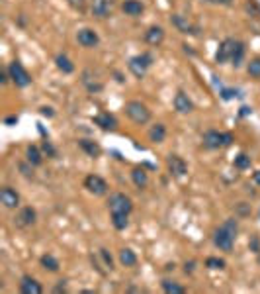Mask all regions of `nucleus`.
Here are the masks:
<instances>
[{
	"label": "nucleus",
	"mask_w": 260,
	"mask_h": 294,
	"mask_svg": "<svg viewBox=\"0 0 260 294\" xmlns=\"http://www.w3.org/2000/svg\"><path fill=\"white\" fill-rule=\"evenodd\" d=\"M166 139V126L164 124H155L149 130V141L153 143H162Z\"/></svg>",
	"instance_id": "5701e85b"
},
{
	"label": "nucleus",
	"mask_w": 260,
	"mask_h": 294,
	"mask_svg": "<svg viewBox=\"0 0 260 294\" xmlns=\"http://www.w3.org/2000/svg\"><path fill=\"white\" fill-rule=\"evenodd\" d=\"M78 147L88 155V157H100V153H102V147L96 143V141H92V139H78Z\"/></svg>",
	"instance_id": "a211bd4d"
},
{
	"label": "nucleus",
	"mask_w": 260,
	"mask_h": 294,
	"mask_svg": "<svg viewBox=\"0 0 260 294\" xmlns=\"http://www.w3.org/2000/svg\"><path fill=\"white\" fill-rule=\"evenodd\" d=\"M151 65H153V55L147 53V51L141 55H135L128 61V69H130V73L135 79H145Z\"/></svg>",
	"instance_id": "7ed1b4c3"
},
{
	"label": "nucleus",
	"mask_w": 260,
	"mask_h": 294,
	"mask_svg": "<svg viewBox=\"0 0 260 294\" xmlns=\"http://www.w3.org/2000/svg\"><path fill=\"white\" fill-rule=\"evenodd\" d=\"M71 2H73V4H75V2H80V0H71Z\"/></svg>",
	"instance_id": "a18cd8bd"
},
{
	"label": "nucleus",
	"mask_w": 260,
	"mask_h": 294,
	"mask_svg": "<svg viewBox=\"0 0 260 294\" xmlns=\"http://www.w3.org/2000/svg\"><path fill=\"white\" fill-rule=\"evenodd\" d=\"M204 147L206 149H221V147H229L235 141L233 134L229 132H217V130H208L204 134Z\"/></svg>",
	"instance_id": "f03ea898"
},
{
	"label": "nucleus",
	"mask_w": 260,
	"mask_h": 294,
	"mask_svg": "<svg viewBox=\"0 0 260 294\" xmlns=\"http://www.w3.org/2000/svg\"><path fill=\"white\" fill-rule=\"evenodd\" d=\"M20 171L26 175L27 179H31V177H33V169H27L26 165H20Z\"/></svg>",
	"instance_id": "4c0bfd02"
},
{
	"label": "nucleus",
	"mask_w": 260,
	"mask_h": 294,
	"mask_svg": "<svg viewBox=\"0 0 260 294\" xmlns=\"http://www.w3.org/2000/svg\"><path fill=\"white\" fill-rule=\"evenodd\" d=\"M145 41L153 47H158L162 41H164V29L160 26H151L145 31Z\"/></svg>",
	"instance_id": "dca6fc26"
},
{
	"label": "nucleus",
	"mask_w": 260,
	"mask_h": 294,
	"mask_svg": "<svg viewBox=\"0 0 260 294\" xmlns=\"http://www.w3.org/2000/svg\"><path fill=\"white\" fill-rule=\"evenodd\" d=\"M247 73H249V77L255 80L260 79V57H255V59H251L249 63H247Z\"/></svg>",
	"instance_id": "c756f323"
},
{
	"label": "nucleus",
	"mask_w": 260,
	"mask_h": 294,
	"mask_svg": "<svg viewBox=\"0 0 260 294\" xmlns=\"http://www.w3.org/2000/svg\"><path fill=\"white\" fill-rule=\"evenodd\" d=\"M20 293L22 294H41L43 293V287L37 283V279L29 277V275H24L20 279Z\"/></svg>",
	"instance_id": "2eb2a0df"
},
{
	"label": "nucleus",
	"mask_w": 260,
	"mask_h": 294,
	"mask_svg": "<svg viewBox=\"0 0 260 294\" xmlns=\"http://www.w3.org/2000/svg\"><path fill=\"white\" fill-rule=\"evenodd\" d=\"M245 53H247V45L243 41H237L233 49V57H231V63H233L235 67H241V63L245 59Z\"/></svg>",
	"instance_id": "cd10ccee"
},
{
	"label": "nucleus",
	"mask_w": 260,
	"mask_h": 294,
	"mask_svg": "<svg viewBox=\"0 0 260 294\" xmlns=\"http://www.w3.org/2000/svg\"><path fill=\"white\" fill-rule=\"evenodd\" d=\"M131 181L137 188H145L149 185V173L143 169V167H135L131 171Z\"/></svg>",
	"instance_id": "6ab92c4d"
},
{
	"label": "nucleus",
	"mask_w": 260,
	"mask_h": 294,
	"mask_svg": "<svg viewBox=\"0 0 260 294\" xmlns=\"http://www.w3.org/2000/svg\"><path fill=\"white\" fill-rule=\"evenodd\" d=\"M39 265L45 269V271H49V273H59V269H61V263L53 257L51 253L41 255V257H39Z\"/></svg>",
	"instance_id": "393cba45"
},
{
	"label": "nucleus",
	"mask_w": 260,
	"mask_h": 294,
	"mask_svg": "<svg viewBox=\"0 0 260 294\" xmlns=\"http://www.w3.org/2000/svg\"><path fill=\"white\" fill-rule=\"evenodd\" d=\"M251 112H253V108H249V106L241 108V116H247V114H251Z\"/></svg>",
	"instance_id": "79ce46f5"
},
{
	"label": "nucleus",
	"mask_w": 260,
	"mask_h": 294,
	"mask_svg": "<svg viewBox=\"0 0 260 294\" xmlns=\"http://www.w3.org/2000/svg\"><path fill=\"white\" fill-rule=\"evenodd\" d=\"M41 151H43L47 157H51V159H55V157H57V149L53 147L51 141H49L47 137H45V139H43V143H41Z\"/></svg>",
	"instance_id": "473e14b6"
},
{
	"label": "nucleus",
	"mask_w": 260,
	"mask_h": 294,
	"mask_svg": "<svg viewBox=\"0 0 260 294\" xmlns=\"http://www.w3.org/2000/svg\"><path fill=\"white\" fill-rule=\"evenodd\" d=\"M257 255H259V257H257V261H259V265H260V251L257 253Z\"/></svg>",
	"instance_id": "c03bdc74"
},
{
	"label": "nucleus",
	"mask_w": 260,
	"mask_h": 294,
	"mask_svg": "<svg viewBox=\"0 0 260 294\" xmlns=\"http://www.w3.org/2000/svg\"><path fill=\"white\" fill-rule=\"evenodd\" d=\"M160 287H162V291H164L166 294H184L186 293V289H184L180 283L170 281V279H164V281L160 283Z\"/></svg>",
	"instance_id": "a878e982"
},
{
	"label": "nucleus",
	"mask_w": 260,
	"mask_h": 294,
	"mask_svg": "<svg viewBox=\"0 0 260 294\" xmlns=\"http://www.w3.org/2000/svg\"><path fill=\"white\" fill-rule=\"evenodd\" d=\"M235 43H237V39H233V37H225V39L219 43L217 51H215V63H219V65H225L227 61H231V57H233Z\"/></svg>",
	"instance_id": "6e6552de"
},
{
	"label": "nucleus",
	"mask_w": 260,
	"mask_h": 294,
	"mask_svg": "<svg viewBox=\"0 0 260 294\" xmlns=\"http://www.w3.org/2000/svg\"><path fill=\"white\" fill-rule=\"evenodd\" d=\"M206 2H211V4H223V6H229L231 0H206Z\"/></svg>",
	"instance_id": "a19ab883"
},
{
	"label": "nucleus",
	"mask_w": 260,
	"mask_h": 294,
	"mask_svg": "<svg viewBox=\"0 0 260 294\" xmlns=\"http://www.w3.org/2000/svg\"><path fill=\"white\" fill-rule=\"evenodd\" d=\"M8 75H10V80L18 86V88H26L31 84V77H29V73H27L26 69H24V65L18 61V59H14L12 63H8Z\"/></svg>",
	"instance_id": "423d86ee"
},
{
	"label": "nucleus",
	"mask_w": 260,
	"mask_h": 294,
	"mask_svg": "<svg viewBox=\"0 0 260 294\" xmlns=\"http://www.w3.org/2000/svg\"><path fill=\"white\" fill-rule=\"evenodd\" d=\"M39 112H41L43 116H47V118H53V116H55V112H53L51 108H47V106H43L41 110H39Z\"/></svg>",
	"instance_id": "ea45409f"
},
{
	"label": "nucleus",
	"mask_w": 260,
	"mask_h": 294,
	"mask_svg": "<svg viewBox=\"0 0 260 294\" xmlns=\"http://www.w3.org/2000/svg\"><path fill=\"white\" fill-rule=\"evenodd\" d=\"M0 80H2V84H6V82L10 80V75H8V69H2V73H0Z\"/></svg>",
	"instance_id": "58836bf2"
},
{
	"label": "nucleus",
	"mask_w": 260,
	"mask_h": 294,
	"mask_svg": "<svg viewBox=\"0 0 260 294\" xmlns=\"http://www.w3.org/2000/svg\"><path fill=\"white\" fill-rule=\"evenodd\" d=\"M90 10H92V16L96 18H108L112 12V0H94Z\"/></svg>",
	"instance_id": "f3484780"
},
{
	"label": "nucleus",
	"mask_w": 260,
	"mask_h": 294,
	"mask_svg": "<svg viewBox=\"0 0 260 294\" xmlns=\"http://www.w3.org/2000/svg\"><path fill=\"white\" fill-rule=\"evenodd\" d=\"M233 96H237V90H233V88H223L221 90V98L223 100H231Z\"/></svg>",
	"instance_id": "c9c22d12"
},
{
	"label": "nucleus",
	"mask_w": 260,
	"mask_h": 294,
	"mask_svg": "<svg viewBox=\"0 0 260 294\" xmlns=\"http://www.w3.org/2000/svg\"><path fill=\"white\" fill-rule=\"evenodd\" d=\"M55 63H57V69L59 71H63L65 75H71V73H75V63L67 57V55H57L55 57Z\"/></svg>",
	"instance_id": "b1692460"
},
{
	"label": "nucleus",
	"mask_w": 260,
	"mask_h": 294,
	"mask_svg": "<svg viewBox=\"0 0 260 294\" xmlns=\"http://www.w3.org/2000/svg\"><path fill=\"white\" fill-rule=\"evenodd\" d=\"M237 234H239V224L237 220H227L223 222L215 232H213V245L219 249V251H225V253H231L233 251L235 240H237Z\"/></svg>",
	"instance_id": "f257e3e1"
},
{
	"label": "nucleus",
	"mask_w": 260,
	"mask_h": 294,
	"mask_svg": "<svg viewBox=\"0 0 260 294\" xmlns=\"http://www.w3.org/2000/svg\"><path fill=\"white\" fill-rule=\"evenodd\" d=\"M172 24L178 27V31H182V33H196L192 24H190L184 16H180V14H174V16H172Z\"/></svg>",
	"instance_id": "bb28decb"
},
{
	"label": "nucleus",
	"mask_w": 260,
	"mask_h": 294,
	"mask_svg": "<svg viewBox=\"0 0 260 294\" xmlns=\"http://www.w3.org/2000/svg\"><path fill=\"white\" fill-rule=\"evenodd\" d=\"M126 114H128V118L131 122H135L139 126H143V124H147L151 120V110L145 106L141 100H130L126 104Z\"/></svg>",
	"instance_id": "39448f33"
},
{
	"label": "nucleus",
	"mask_w": 260,
	"mask_h": 294,
	"mask_svg": "<svg viewBox=\"0 0 260 294\" xmlns=\"http://www.w3.org/2000/svg\"><path fill=\"white\" fill-rule=\"evenodd\" d=\"M77 41L82 47H86V49H94V47H98L100 37H98V33H96L94 29L82 27V29H78L77 31Z\"/></svg>",
	"instance_id": "1a4fd4ad"
},
{
	"label": "nucleus",
	"mask_w": 260,
	"mask_h": 294,
	"mask_svg": "<svg viewBox=\"0 0 260 294\" xmlns=\"http://www.w3.org/2000/svg\"><path fill=\"white\" fill-rule=\"evenodd\" d=\"M18 124V116H8L4 118V126H16Z\"/></svg>",
	"instance_id": "e433bc0d"
},
{
	"label": "nucleus",
	"mask_w": 260,
	"mask_h": 294,
	"mask_svg": "<svg viewBox=\"0 0 260 294\" xmlns=\"http://www.w3.org/2000/svg\"><path fill=\"white\" fill-rule=\"evenodd\" d=\"M0 204L6 210H16L20 206V194L12 187H2L0 188Z\"/></svg>",
	"instance_id": "9d476101"
},
{
	"label": "nucleus",
	"mask_w": 260,
	"mask_h": 294,
	"mask_svg": "<svg viewBox=\"0 0 260 294\" xmlns=\"http://www.w3.org/2000/svg\"><path fill=\"white\" fill-rule=\"evenodd\" d=\"M249 247H251V251L259 253L260 251V238L259 236H253V238H251V241H249Z\"/></svg>",
	"instance_id": "f704fd0d"
},
{
	"label": "nucleus",
	"mask_w": 260,
	"mask_h": 294,
	"mask_svg": "<svg viewBox=\"0 0 260 294\" xmlns=\"http://www.w3.org/2000/svg\"><path fill=\"white\" fill-rule=\"evenodd\" d=\"M94 124H96L100 130H104V132H114V130L118 128V118H116L114 114H110V112H100V114L94 118Z\"/></svg>",
	"instance_id": "4468645a"
},
{
	"label": "nucleus",
	"mask_w": 260,
	"mask_h": 294,
	"mask_svg": "<svg viewBox=\"0 0 260 294\" xmlns=\"http://www.w3.org/2000/svg\"><path fill=\"white\" fill-rule=\"evenodd\" d=\"M84 188L90 194H94V196H104V194H108V183H106L100 175H88L84 179Z\"/></svg>",
	"instance_id": "0eeeda50"
},
{
	"label": "nucleus",
	"mask_w": 260,
	"mask_h": 294,
	"mask_svg": "<svg viewBox=\"0 0 260 294\" xmlns=\"http://www.w3.org/2000/svg\"><path fill=\"white\" fill-rule=\"evenodd\" d=\"M253 179H255V183H257V185H260V171L255 173V177H253Z\"/></svg>",
	"instance_id": "37998d69"
},
{
	"label": "nucleus",
	"mask_w": 260,
	"mask_h": 294,
	"mask_svg": "<svg viewBox=\"0 0 260 294\" xmlns=\"http://www.w3.org/2000/svg\"><path fill=\"white\" fill-rule=\"evenodd\" d=\"M35 220H37V212H35L31 206H24V208L18 212L14 222H16L18 228H31V226L35 224Z\"/></svg>",
	"instance_id": "f8f14e48"
},
{
	"label": "nucleus",
	"mask_w": 260,
	"mask_h": 294,
	"mask_svg": "<svg viewBox=\"0 0 260 294\" xmlns=\"http://www.w3.org/2000/svg\"><path fill=\"white\" fill-rule=\"evenodd\" d=\"M172 104H174V110H176L178 114H190V112L194 110V102L190 100V96H188L184 90H178V92L174 94Z\"/></svg>",
	"instance_id": "ddd939ff"
},
{
	"label": "nucleus",
	"mask_w": 260,
	"mask_h": 294,
	"mask_svg": "<svg viewBox=\"0 0 260 294\" xmlns=\"http://www.w3.org/2000/svg\"><path fill=\"white\" fill-rule=\"evenodd\" d=\"M137 253L130 249V247H124L122 251H120V263L124 265V267H135L137 265Z\"/></svg>",
	"instance_id": "4be33fe9"
},
{
	"label": "nucleus",
	"mask_w": 260,
	"mask_h": 294,
	"mask_svg": "<svg viewBox=\"0 0 260 294\" xmlns=\"http://www.w3.org/2000/svg\"><path fill=\"white\" fill-rule=\"evenodd\" d=\"M110 216H112V226L118 232H124L130 226V216L128 214H110Z\"/></svg>",
	"instance_id": "c85d7f7f"
},
{
	"label": "nucleus",
	"mask_w": 260,
	"mask_h": 294,
	"mask_svg": "<svg viewBox=\"0 0 260 294\" xmlns=\"http://www.w3.org/2000/svg\"><path fill=\"white\" fill-rule=\"evenodd\" d=\"M108 210L110 214H131L133 210V200L124 192H114L108 198Z\"/></svg>",
	"instance_id": "20e7f679"
},
{
	"label": "nucleus",
	"mask_w": 260,
	"mask_h": 294,
	"mask_svg": "<svg viewBox=\"0 0 260 294\" xmlns=\"http://www.w3.org/2000/svg\"><path fill=\"white\" fill-rule=\"evenodd\" d=\"M251 155H247V153H239L237 157H235V169H239V171H247V169H251Z\"/></svg>",
	"instance_id": "7c9ffc66"
},
{
	"label": "nucleus",
	"mask_w": 260,
	"mask_h": 294,
	"mask_svg": "<svg viewBox=\"0 0 260 294\" xmlns=\"http://www.w3.org/2000/svg\"><path fill=\"white\" fill-rule=\"evenodd\" d=\"M122 10L128 14V16H141L143 14V10H145V6H143V2H139V0H126L124 4H122Z\"/></svg>",
	"instance_id": "412c9836"
},
{
	"label": "nucleus",
	"mask_w": 260,
	"mask_h": 294,
	"mask_svg": "<svg viewBox=\"0 0 260 294\" xmlns=\"http://www.w3.org/2000/svg\"><path fill=\"white\" fill-rule=\"evenodd\" d=\"M100 255H102V259H104L106 267L112 271V269H114V259H112V255L108 253V249H100Z\"/></svg>",
	"instance_id": "72a5a7b5"
},
{
	"label": "nucleus",
	"mask_w": 260,
	"mask_h": 294,
	"mask_svg": "<svg viewBox=\"0 0 260 294\" xmlns=\"http://www.w3.org/2000/svg\"><path fill=\"white\" fill-rule=\"evenodd\" d=\"M166 167H168V173H170L174 179H182V177L188 175V165H186V161H184L182 157H178V155H168Z\"/></svg>",
	"instance_id": "9b49d317"
},
{
	"label": "nucleus",
	"mask_w": 260,
	"mask_h": 294,
	"mask_svg": "<svg viewBox=\"0 0 260 294\" xmlns=\"http://www.w3.org/2000/svg\"><path fill=\"white\" fill-rule=\"evenodd\" d=\"M26 161L31 165V167H39L43 163V153L37 145H27L26 149Z\"/></svg>",
	"instance_id": "aec40b11"
},
{
	"label": "nucleus",
	"mask_w": 260,
	"mask_h": 294,
	"mask_svg": "<svg viewBox=\"0 0 260 294\" xmlns=\"http://www.w3.org/2000/svg\"><path fill=\"white\" fill-rule=\"evenodd\" d=\"M204 265L208 269H211V271H223V269L227 267V263L223 259H219V257H208Z\"/></svg>",
	"instance_id": "2f4dec72"
}]
</instances>
